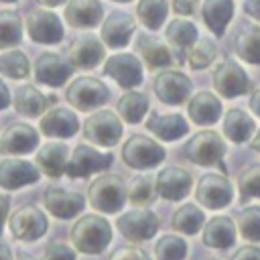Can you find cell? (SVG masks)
Listing matches in <instances>:
<instances>
[{
	"mask_svg": "<svg viewBox=\"0 0 260 260\" xmlns=\"http://www.w3.org/2000/svg\"><path fill=\"white\" fill-rule=\"evenodd\" d=\"M217 55V47L211 39H199L187 53V63L191 69H205Z\"/></svg>",
	"mask_w": 260,
	"mask_h": 260,
	"instance_id": "ab89813d",
	"label": "cell"
},
{
	"mask_svg": "<svg viewBox=\"0 0 260 260\" xmlns=\"http://www.w3.org/2000/svg\"><path fill=\"white\" fill-rule=\"evenodd\" d=\"M47 98L35 85H20L14 91V110L26 118H39L47 108Z\"/></svg>",
	"mask_w": 260,
	"mask_h": 260,
	"instance_id": "f546056e",
	"label": "cell"
},
{
	"mask_svg": "<svg viewBox=\"0 0 260 260\" xmlns=\"http://www.w3.org/2000/svg\"><path fill=\"white\" fill-rule=\"evenodd\" d=\"M83 136L85 140L100 144V146H114L122 138V122L112 110L93 112L83 122Z\"/></svg>",
	"mask_w": 260,
	"mask_h": 260,
	"instance_id": "52a82bcc",
	"label": "cell"
},
{
	"mask_svg": "<svg viewBox=\"0 0 260 260\" xmlns=\"http://www.w3.org/2000/svg\"><path fill=\"white\" fill-rule=\"evenodd\" d=\"M250 146L254 148V150H258L260 152V130L254 134V138H252V142H250Z\"/></svg>",
	"mask_w": 260,
	"mask_h": 260,
	"instance_id": "11a10c76",
	"label": "cell"
},
{
	"mask_svg": "<svg viewBox=\"0 0 260 260\" xmlns=\"http://www.w3.org/2000/svg\"><path fill=\"white\" fill-rule=\"evenodd\" d=\"M136 14H138V20L146 28L156 30L167 18V2L165 0H138Z\"/></svg>",
	"mask_w": 260,
	"mask_h": 260,
	"instance_id": "8d00e7d4",
	"label": "cell"
},
{
	"mask_svg": "<svg viewBox=\"0 0 260 260\" xmlns=\"http://www.w3.org/2000/svg\"><path fill=\"white\" fill-rule=\"evenodd\" d=\"M108 95H110L108 87L98 77H91V75L75 77L65 89V100L75 110H81V112H89L104 106L108 102Z\"/></svg>",
	"mask_w": 260,
	"mask_h": 260,
	"instance_id": "3957f363",
	"label": "cell"
},
{
	"mask_svg": "<svg viewBox=\"0 0 260 260\" xmlns=\"http://www.w3.org/2000/svg\"><path fill=\"white\" fill-rule=\"evenodd\" d=\"M234 51L246 63L260 65V26L244 22L234 39Z\"/></svg>",
	"mask_w": 260,
	"mask_h": 260,
	"instance_id": "83f0119b",
	"label": "cell"
},
{
	"mask_svg": "<svg viewBox=\"0 0 260 260\" xmlns=\"http://www.w3.org/2000/svg\"><path fill=\"white\" fill-rule=\"evenodd\" d=\"M154 193L156 191H154V183H152L150 177H136L130 183V187L126 191V197L134 205H148V203H152Z\"/></svg>",
	"mask_w": 260,
	"mask_h": 260,
	"instance_id": "7bdbcfd3",
	"label": "cell"
},
{
	"mask_svg": "<svg viewBox=\"0 0 260 260\" xmlns=\"http://www.w3.org/2000/svg\"><path fill=\"white\" fill-rule=\"evenodd\" d=\"M154 256L156 260H183L187 256V242L179 236L165 234L154 244Z\"/></svg>",
	"mask_w": 260,
	"mask_h": 260,
	"instance_id": "74e56055",
	"label": "cell"
},
{
	"mask_svg": "<svg viewBox=\"0 0 260 260\" xmlns=\"http://www.w3.org/2000/svg\"><path fill=\"white\" fill-rule=\"evenodd\" d=\"M73 67L57 53H43L35 61V79L49 87H59L71 77Z\"/></svg>",
	"mask_w": 260,
	"mask_h": 260,
	"instance_id": "d6986e66",
	"label": "cell"
},
{
	"mask_svg": "<svg viewBox=\"0 0 260 260\" xmlns=\"http://www.w3.org/2000/svg\"><path fill=\"white\" fill-rule=\"evenodd\" d=\"M41 177L37 165L22 158H6L0 160V187L6 191L20 189L24 185L37 183Z\"/></svg>",
	"mask_w": 260,
	"mask_h": 260,
	"instance_id": "e0dca14e",
	"label": "cell"
},
{
	"mask_svg": "<svg viewBox=\"0 0 260 260\" xmlns=\"http://www.w3.org/2000/svg\"><path fill=\"white\" fill-rule=\"evenodd\" d=\"M203 223H205V215L195 203H185L179 209H175L173 215H171L173 230H177L181 234H187V236L197 234L203 228Z\"/></svg>",
	"mask_w": 260,
	"mask_h": 260,
	"instance_id": "d6a6232c",
	"label": "cell"
},
{
	"mask_svg": "<svg viewBox=\"0 0 260 260\" xmlns=\"http://www.w3.org/2000/svg\"><path fill=\"white\" fill-rule=\"evenodd\" d=\"M39 128L49 138H71L79 130V120L67 108H51L41 116Z\"/></svg>",
	"mask_w": 260,
	"mask_h": 260,
	"instance_id": "44dd1931",
	"label": "cell"
},
{
	"mask_svg": "<svg viewBox=\"0 0 260 260\" xmlns=\"http://www.w3.org/2000/svg\"><path fill=\"white\" fill-rule=\"evenodd\" d=\"M22 41V20L14 10H0V49L16 47Z\"/></svg>",
	"mask_w": 260,
	"mask_h": 260,
	"instance_id": "e575fe53",
	"label": "cell"
},
{
	"mask_svg": "<svg viewBox=\"0 0 260 260\" xmlns=\"http://www.w3.org/2000/svg\"><path fill=\"white\" fill-rule=\"evenodd\" d=\"M26 32L35 43L55 45L63 39V24L51 10H32L26 16Z\"/></svg>",
	"mask_w": 260,
	"mask_h": 260,
	"instance_id": "4fadbf2b",
	"label": "cell"
},
{
	"mask_svg": "<svg viewBox=\"0 0 260 260\" xmlns=\"http://www.w3.org/2000/svg\"><path fill=\"white\" fill-rule=\"evenodd\" d=\"M120 118L124 122H130V124H136L144 118L146 110H148V100L144 93L140 91H126L122 93V98L118 100V106H116Z\"/></svg>",
	"mask_w": 260,
	"mask_h": 260,
	"instance_id": "836d02e7",
	"label": "cell"
},
{
	"mask_svg": "<svg viewBox=\"0 0 260 260\" xmlns=\"http://www.w3.org/2000/svg\"><path fill=\"white\" fill-rule=\"evenodd\" d=\"M8 207H10V197L8 195H0V238L4 234V223L8 217Z\"/></svg>",
	"mask_w": 260,
	"mask_h": 260,
	"instance_id": "c3c4849f",
	"label": "cell"
},
{
	"mask_svg": "<svg viewBox=\"0 0 260 260\" xmlns=\"http://www.w3.org/2000/svg\"><path fill=\"white\" fill-rule=\"evenodd\" d=\"M30 71L28 59L20 51H6L0 55V73L10 79H22Z\"/></svg>",
	"mask_w": 260,
	"mask_h": 260,
	"instance_id": "f35d334b",
	"label": "cell"
},
{
	"mask_svg": "<svg viewBox=\"0 0 260 260\" xmlns=\"http://www.w3.org/2000/svg\"><path fill=\"white\" fill-rule=\"evenodd\" d=\"M0 2H16V0H0Z\"/></svg>",
	"mask_w": 260,
	"mask_h": 260,
	"instance_id": "680465c9",
	"label": "cell"
},
{
	"mask_svg": "<svg viewBox=\"0 0 260 260\" xmlns=\"http://www.w3.org/2000/svg\"><path fill=\"white\" fill-rule=\"evenodd\" d=\"M211 79H213V87L223 98H238V95L246 93L250 87V79H248L246 71L232 59L217 63L211 71Z\"/></svg>",
	"mask_w": 260,
	"mask_h": 260,
	"instance_id": "8fae6325",
	"label": "cell"
},
{
	"mask_svg": "<svg viewBox=\"0 0 260 260\" xmlns=\"http://www.w3.org/2000/svg\"><path fill=\"white\" fill-rule=\"evenodd\" d=\"M112 160L114 156L110 152H100L89 144H79L75 146L71 158L67 160L65 173L71 179H83V177H89L91 173L106 171L112 165Z\"/></svg>",
	"mask_w": 260,
	"mask_h": 260,
	"instance_id": "9c48e42d",
	"label": "cell"
},
{
	"mask_svg": "<svg viewBox=\"0 0 260 260\" xmlns=\"http://www.w3.org/2000/svg\"><path fill=\"white\" fill-rule=\"evenodd\" d=\"M18 260H37V258H32V256H24V254H20V256H18Z\"/></svg>",
	"mask_w": 260,
	"mask_h": 260,
	"instance_id": "9f6ffc18",
	"label": "cell"
},
{
	"mask_svg": "<svg viewBox=\"0 0 260 260\" xmlns=\"http://www.w3.org/2000/svg\"><path fill=\"white\" fill-rule=\"evenodd\" d=\"M104 8L100 0H67L65 4V22L75 28H89L102 20Z\"/></svg>",
	"mask_w": 260,
	"mask_h": 260,
	"instance_id": "7402d4cb",
	"label": "cell"
},
{
	"mask_svg": "<svg viewBox=\"0 0 260 260\" xmlns=\"http://www.w3.org/2000/svg\"><path fill=\"white\" fill-rule=\"evenodd\" d=\"M0 260H12V250L6 242H0Z\"/></svg>",
	"mask_w": 260,
	"mask_h": 260,
	"instance_id": "f5cc1de1",
	"label": "cell"
},
{
	"mask_svg": "<svg viewBox=\"0 0 260 260\" xmlns=\"http://www.w3.org/2000/svg\"><path fill=\"white\" fill-rule=\"evenodd\" d=\"M171 4H173V10H175L177 14H185V16H189V14L195 12L199 0H171Z\"/></svg>",
	"mask_w": 260,
	"mask_h": 260,
	"instance_id": "bcb514c9",
	"label": "cell"
},
{
	"mask_svg": "<svg viewBox=\"0 0 260 260\" xmlns=\"http://www.w3.org/2000/svg\"><path fill=\"white\" fill-rule=\"evenodd\" d=\"M225 152V144L219 138L217 132L213 130H201L195 136H191L187 140V144L183 146V154L187 160L201 165V167H211L215 162L221 160Z\"/></svg>",
	"mask_w": 260,
	"mask_h": 260,
	"instance_id": "8992f818",
	"label": "cell"
},
{
	"mask_svg": "<svg viewBox=\"0 0 260 260\" xmlns=\"http://www.w3.org/2000/svg\"><path fill=\"white\" fill-rule=\"evenodd\" d=\"M187 112H189V118L199 124V126H207V124H213L219 120L221 116V102L211 93V91H197L191 95L189 104H187Z\"/></svg>",
	"mask_w": 260,
	"mask_h": 260,
	"instance_id": "cb8c5ba5",
	"label": "cell"
},
{
	"mask_svg": "<svg viewBox=\"0 0 260 260\" xmlns=\"http://www.w3.org/2000/svg\"><path fill=\"white\" fill-rule=\"evenodd\" d=\"M43 203L45 209H49V213L59 219H71L85 207V199L81 193H73L61 187H47L43 193Z\"/></svg>",
	"mask_w": 260,
	"mask_h": 260,
	"instance_id": "5bb4252c",
	"label": "cell"
},
{
	"mask_svg": "<svg viewBox=\"0 0 260 260\" xmlns=\"http://www.w3.org/2000/svg\"><path fill=\"white\" fill-rule=\"evenodd\" d=\"M67 57H69L71 67L93 69L104 59V45L93 35H79L71 41L67 49Z\"/></svg>",
	"mask_w": 260,
	"mask_h": 260,
	"instance_id": "ffe728a7",
	"label": "cell"
},
{
	"mask_svg": "<svg viewBox=\"0 0 260 260\" xmlns=\"http://www.w3.org/2000/svg\"><path fill=\"white\" fill-rule=\"evenodd\" d=\"M234 14V0H205L201 8L203 22L213 30L215 37H221L228 22Z\"/></svg>",
	"mask_w": 260,
	"mask_h": 260,
	"instance_id": "f1b7e54d",
	"label": "cell"
},
{
	"mask_svg": "<svg viewBox=\"0 0 260 260\" xmlns=\"http://www.w3.org/2000/svg\"><path fill=\"white\" fill-rule=\"evenodd\" d=\"M209 260H213V258H209Z\"/></svg>",
	"mask_w": 260,
	"mask_h": 260,
	"instance_id": "91938a15",
	"label": "cell"
},
{
	"mask_svg": "<svg viewBox=\"0 0 260 260\" xmlns=\"http://www.w3.org/2000/svg\"><path fill=\"white\" fill-rule=\"evenodd\" d=\"M195 199L199 205L207 209H221L234 199V189L228 177L221 173H205L201 175L195 187Z\"/></svg>",
	"mask_w": 260,
	"mask_h": 260,
	"instance_id": "ba28073f",
	"label": "cell"
},
{
	"mask_svg": "<svg viewBox=\"0 0 260 260\" xmlns=\"http://www.w3.org/2000/svg\"><path fill=\"white\" fill-rule=\"evenodd\" d=\"M250 110H252L256 116H260V87H256V89L252 91V95H250Z\"/></svg>",
	"mask_w": 260,
	"mask_h": 260,
	"instance_id": "f907efd6",
	"label": "cell"
},
{
	"mask_svg": "<svg viewBox=\"0 0 260 260\" xmlns=\"http://www.w3.org/2000/svg\"><path fill=\"white\" fill-rule=\"evenodd\" d=\"M238 189H240V197L242 201L252 199V197H260V162L250 165L248 169H244L238 177Z\"/></svg>",
	"mask_w": 260,
	"mask_h": 260,
	"instance_id": "b9f144b4",
	"label": "cell"
},
{
	"mask_svg": "<svg viewBox=\"0 0 260 260\" xmlns=\"http://www.w3.org/2000/svg\"><path fill=\"white\" fill-rule=\"evenodd\" d=\"M134 18L128 12H112L102 24V41L112 49L126 47L134 32Z\"/></svg>",
	"mask_w": 260,
	"mask_h": 260,
	"instance_id": "603a6c76",
	"label": "cell"
},
{
	"mask_svg": "<svg viewBox=\"0 0 260 260\" xmlns=\"http://www.w3.org/2000/svg\"><path fill=\"white\" fill-rule=\"evenodd\" d=\"M10 104V91L6 87V83L0 79V110H4Z\"/></svg>",
	"mask_w": 260,
	"mask_h": 260,
	"instance_id": "816d5d0a",
	"label": "cell"
},
{
	"mask_svg": "<svg viewBox=\"0 0 260 260\" xmlns=\"http://www.w3.org/2000/svg\"><path fill=\"white\" fill-rule=\"evenodd\" d=\"M41 260H75V250L65 242H51Z\"/></svg>",
	"mask_w": 260,
	"mask_h": 260,
	"instance_id": "ee69618b",
	"label": "cell"
},
{
	"mask_svg": "<svg viewBox=\"0 0 260 260\" xmlns=\"http://www.w3.org/2000/svg\"><path fill=\"white\" fill-rule=\"evenodd\" d=\"M108 260H150L148 254L140 248H130V246H122L118 248Z\"/></svg>",
	"mask_w": 260,
	"mask_h": 260,
	"instance_id": "f6af8a7d",
	"label": "cell"
},
{
	"mask_svg": "<svg viewBox=\"0 0 260 260\" xmlns=\"http://www.w3.org/2000/svg\"><path fill=\"white\" fill-rule=\"evenodd\" d=\"M230 260H260V248L258 246H244Z\"/></svg>",
	"mask_w": 260,
	"mask_h": 260,
	"instance_id": "7dc6e473",
	"label": "cell"
},
{
	"mask_svg": "<svg viewBox=\"0 0 260 260\" xmlns=\"http://www.w3.org/2000/svg\"><path fill=\"white\" fill-rule=\"evenodd\" d=\"M191 173L181 167H165L154 179V191L169 201H179L191 191Z\"/></svg>",
	"mask_w": 260,
	"mask_h": 260,
	"instance_id": "2e32d148",
	"label": "cell"
},
{
	"mask_svg": "<svg viewBox=\"0 0 260 260\" xmlns=\"http://www.w3.org/2000/svg\"><path fill=\"white\" fill-rule=\"evenodd\" d=\"M104 73L114 77L116 83L126 87V89H132L142 81V65L130 53L112 55L104 65Z\"/></svg>",
	"mask_w": 260,
	"mask_h": 260,
	"instance_id": "ac0fdd59",
	"label": "cell"
},
{
	"mask_svg": "<svg viewBox=\"0 0 260 260\" xmlns=\"http://www.w3.org/2000/svg\"><path fill=\"white\" fill-rule=\"evenodd\" d=\"M165 158V148L144 134H134L122 144V160L130 169H152Z\"/></svg>",
	"mask_w": 260,
	"mask_h": 260,
	"instance_id": "277c9868",
	"label": "cell"
},
{
	"mask_svg": "<svg viewBox=\"0 0 260 260\" xmlns=\"http://www.w3.org/2000/svg\"><path fill=\"white\" fill-rule=\"evenodd\" d=\"M10 234L20 242H35L47 234V215L37 205H20L8 217Z\"/></svg>",
	"mask_w": 260,
	"mask_h": 260,
	"instance_id": "5b68a950",
	"label": "cell"
},
{
	"mask_svg": "<svg viewBox=\"0 0 260 260\" xmlns=\"http://www.w3.org/2000/svg\"><path fill=\"white\" fill-rule=\"evenodd\" d=\"M136 47H138V53H140L142 61H144L146 67H150V69L167 67V65H171V61H173L171 51H169L158 39H154V37H150V35L138 37Z\"/></svg>",
	"mask_w": 260,
	"mask_h": 260,
	"instance_id": "1f68e13d",
	"label": "cell"
},
{
	"mask_svg": "<svg viewBox=\"0 0 260 260\" xmlns=\"http://www.w3.org/2000/svg\"><path fill=\"white\" fill-rule=\"evenodd\" d=\"M254 132V120L240 108H232L223 116V134L232 142H246Z\"/></svg>",
	"mask_w": 260,
	"mask_h": 260,
	"instance_id": "4dcf8cb0",
	"label": "cell"
},
{
	"mask_svg": "<svg viewBox=\"0 0 260 260\" xmlns=\"http://www.w3.org/2000/svg\"><path fill=\"white\" fill-rule=\"evenodd\" d=\"M201 240L205 246L209 248H230L234 242H236V225L230 217L225 215H217V217H211L205 225H203V232H201Z\"/></svg>",
	"mask_w": 260,
	"mask_h": 260,
	"instance_id": "4316f807",
	"label": "cell"
},
{
	"mask_svg": "<svg viewBox=\"0 0 260 260\" xmlns=\"http://www.w3.org/2000/svg\"><path fill=\"white\" fill-rule=\"evenodd\" d=\"M39 4H43V6H47V8H53V6H61V4H65V0H37Z\"/></svg>",
	"mask_w": 260,
	"mask_h": 260,
	"instance_id": "db71d44e",
	"label": "cell"
},
{
	"mask_svg": "<svg viewBox=\"0 0 260 260\" xmlns=\"http://www.w3.org/2000/svg\"><path fill=\"white\" fill-rule=\"evenodd\" d=\"M152 89L156 93V98L162 102V104H169V106H179L183 104L189 93H191V79L181 73V71H173V69H167V71H160L154 81H152Z\"/></svg>",
	"mask_w": 260,
	"mask_h": 260,
	"instance_id": "7c38bea8",
	"label": "cell"
},
{
	"mask_svg": "<svg viewBox=\"0 0 260 260\" xmlns=\"http://www.w3.org/2000/svg\"><path fill=\"white\" fill-rule=\"evenodd\" d=\"M71 244L81 254H102L112 242V225L98 213L81 215L69 232Z\"/></svg>",
	"mask_w": 260,
	"mask_h": 260,
	"instance_id": "6da1fadb",
	"label": "cell"
},
{
	"mask_svg": "<svg viewBox=\"0 0 260 260\" xmlns=\"http://www.w3.org/2000/svg\"><path fill=\"white\" fill-rule=\"evenodd\" d=\"M67 146L63 142H47L37 150V169L51 179H59L67 167Z\"/></svg>",
	"mask_w": 260,
	"mask_h": 260,
	"instance_id": "d4e9b609",
	"label": "cell"
},
{
	"mask_svg": "<svg viewBox=\"0 0 260 260\" xmlns=\"http://www.w3.org/2000/svg\"><path fill=\"white\" fill-rule=\"evenodd\" d=\"M146 128L160 140H177L189 132V126L181 114H158L150 112Z\"/></svg>",
	"mask_w": 260,
	"mask_h": 260,
	"instance_id": "484cf974",
	"label": "cell"
},
{
	"mask_svg": "<svg viewBox=\"0 0 260 260\" xmlns=\"http://www.w3.org/2000/svg\"><path fill=\"white\" fill-rule=\"evenodd\" d=\"M112 2H130V0H112Z\"/></svg>",
	"mask_w": 260,
	"mask_h": 260,
	"instance_id": "6f0895ef",
	"label": "cell"
},
{
	"mask_svg": "<svg viewBox=\"0 0 260 260\" xmlns=\"http://www.w3.org/2000/svg\"><path fill=\"white\" fill-rule=\"evenodd\" d=\"M244 10H246V14H250L252 18L260 20V0H246V2H244Z\"/></svg>",
	"mask_w": 260,
	"mask_h": 260,
	"instance_id": "681fc988",
	"label": "cell"
},
{
	"mask_svg": "<svg viewBox=\"0 0 260 260\" xmlns=\"http://www.w3.org/2000/svg\"><path fill=\"white\" fill-rule=\"evenodd\" d=\"M116 228L126 240L144 242L158 232V217L150 209H130L116 219Z\"/></svg>",
	"mask_w": 260,
	"mask_h": 260,
	"instance_id": "30bf717a",
	"label": "cell"
},
{
	"mask_svg": "<svg viewBox=\"0 0 260 260\" xmlns=\"http://www.w3.org/2000/svg\"><path fill=\"white\" fill-rule=\"evenodd\" d=\"M39 144V132L22 122H14L0 134V154H28Z\"/></svg>",
	"mask_w": 260,
	"mask_h": 260,
	"instance_id": "9a60e30c",
	"label": "cell"
},
{
	"mask_svg": "<svg viewBox=\"0 0 260 260\" xmlns=\"http://www.w3.org/2000/svg\"><path fill=\"white\" fill-rule=\"evenodd\" d=\"M238 228L244 240L260 242V207H244V211L238 215Z\"/></svg>",
	"mask_w": 260,
	"mask_h": 260,
	"instance_id": "60d3db41",
	"label": "cell"
},
{
	"mask_svg": "<svg viewBox=\"0 0 260 260\" xmlns=\"http://www.w3.org/2000/svg\"><path fill=\"white\" fill-rule=\"evenodd\" d=\"M89 205L102 213H116L126 203V187L116 175H102L89 183L87 189Z\"/></svg>",
	"mask_w": 260,
	"mask_h": 260,
	"instance_id": "7a4b0ae2",
	"label": "cell"
},
{
	"mask_svg": "<svg viewBox=\"0 0 260 260\" xmlns=\"http://www.w3.org/2000/svg\"><path fill=\"white\" fill-rule=\"evenodd\" d=\"M197 39V28L193 22L185 20V18H175L169 22L167 26V41L171 45H175L177 49H189L195 45Z\"/></svg>",
	"mask_w": 260,
	"mask_h": 260,
	"instance_id": "d590c367",
	"label": "cell"
}]
</instances>
